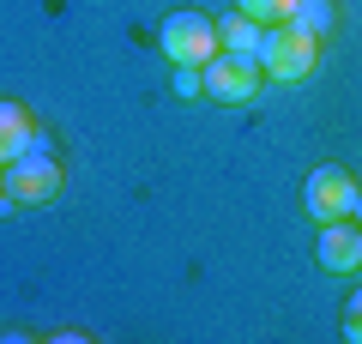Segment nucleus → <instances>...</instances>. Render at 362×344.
<instances>
[{"mask_svg": "<svg viewBox=\"0 0 362 344\" xmlns=\"http://www.w3.org/2000/svg\"><path fill=\"white\" fill-rule=\"evenodd\" d=\"M314 61H320V37L296 30L290 18H284V25H266V37H259V67H266V79H278V85H302V79L314 73Z\"/></svg>", "mask_w": 362, "mask_h": 344, "instance_id": "f257e3e1", "label": "nucleus"}, {"mask_svg": "<svg viewBox=\"0 0 362 344\" xmlns=\"http://www.w3.org/2000/svg\"><path fill=\"white\" fill-rule=\"evenodd\" d=\"M157 49L169 55V67H206L211 55L223 49V42H218V18L194 13V6H181V13L163 18V30H157Z\"/></svg>", "mask_w": 362, "mask_h": 344, "instance_id": "f03ea898", "label": "nucleus"}, {"mask_svg": "<svg viewBox=\"0 0 362 344\" xmlns=\"http://www.w3.org/2000/svg\"><path fill=\"white\" fill-rule=\"evenodd\" d=\"M199 85H206V97H218V103H247L259 85H266V67H259V55H247V49H218L206 67H199Z\"/></svg>", "mask_w": 362, "mask_h": 344, "instance_id": "7ed1b4c3", "label": "nucleus"}, {"mask_svg": "<svg viewBox=\"0 0 362 344\" xmlns=\"http://www.w3.org/2000/svg\"><path fill=\"white\" fill-rule=\"evenodd\" d=\"M54 193H61V164L49 157V145H42V133H37V145H30L25 157L6 164V200H18V205H49Z\"/></svg>", "mask_w": 362, "mask_h": 344, "instance_id": "20e7f679", "label": "nucleus"}, {"mask_svg": "<svg viewBox=\"0 0 362 344\" xmlns=\"http://www.w3.org/2000/svg\"><path fill=\"white\" fill-rule=\"evenodd\" d=\"M350 205H356V181H350L344 164H320L302 188V212L314 224H338V217H350Z\"/></svg>", "mask_w": 362, "mask_h": 344, "instance_id": "39448f33", "label": "nucleus"}, {"mask_svg": "<svg viewBox=\"0 0 362 344\" xmlns=\"http://www.w3.org/2000/svg\"><path fill=\"white\" fill-rule=\"evenodd\" d=\"M326 272H356L362 266V224L338 217V224H320V248H314Z\"/></svg>", "mask_w": 362, "mask_h": 344, "instance_id": "423d86ee", "label": "nucleus"}, {"mask_svg": "<svg viewBox=\"0 0 362 344\" xmlns=\"http://www.w3.org/2000/svg\"><path fill=\"white\" fill-rule=\"evenodd\" d=\"M37 145V121H30L25 103H0V164H13Z\"/></svg>", "mask_w": 362, "mask_h": 344, "instance_id": "0eeeda50", "label": "nucleus"}, {"mask_svg": "<svg viewBox=\"0 0 362 344\" xmlns=\"http://www.w3.org/2000/svg\"><path fill=\"white\" fill-rule=\"evenodd\" d=\"M259 37H266V25H259V18H247V13H223V18H218V42H223V49L259 55Z\"/></svg>", "mask_w": 362, "mask_h": 344, "instance_id": "6e6552de", "label": "nucleus"}, {"mask_svg": "<svg viewBox=\"0 0 362 344\" xmlns=\"http://www.w3.org/2000/svg\"><path fill=\"white\" fill-rule=\"evenodd\" d=\"M332 18H338L332 0H296V6H290V25L308 30V37H326V30H332Z\"/></svg>", "mask_w": 362, "mask_h": 344, "instance_id": "1a4fd4ad", "label": "nucleus"}, {"mask_svg": "<svg viewBox=\"0 0 362 344\" xmlns=\"http://www.w3.org/2000/svg\"><path fill=\"white\" fill-rule=\"evenodd\" d=\"M290 6H296V0H235V13L259 18V25H284V18H290Z\"/></svg>", "mask_w": 362, "mask_h": 344, "instance_id": "9d476101", "label": "nucleus"}, {"mask_svg": "<svg viewBox=\"0 0 362 344\" xmlns=\"http://www.w3.org/2000/svg\"><path fill=\"white\" fill-rule=\"evenodd\" d=\"M344 338H350V344H362V290L350 296V308H344Z\"/></svg>", "mask_w": 362, "mask_h": 344, "instance_id": "9b49d317", "label": "nucleus"}, {"mask_svg": "<svg viewBox=\"0 0 362 344\" xmlns=\"http://www.w3.org/2000/svg\"><path fill=\"white\" fill-rule=\"evenodd\" d=\"M169 85H175V97H194V91H206V85H199V67H175V79H169Z\"/></svg>", "mask_w": 362, "mask_h": 344, "instance_id": "f8f14e48", "label": "nucleus"}, {"mask_svg": "<svg viewBox=\"0 0 362 344\" xmlns=\"http://www.w3.org/2000/svg\"><path fill=\"white\" fill-rule=\"evenodd\" d=\"M350 217H356V224H362V188H356V205H350Z\"/></svg>", "mask_w": 362, "mask_h": 344, "instance_id": "ddd939ff", "label": "nucleus"}, {"mask_svg": "<svg viewBox=\"0 0 362 344\" xmlns=\"http://www.w3.org/2000/svg\"><path fill=\"white\" fill-rule=\"evenodd\" d=\"M0 200H6V176H0Z\"/></svg>", "mask_w": 362, "mask_h": 344, "instance_id": "4468645a", "label": "nucleus"}]
</instances>
